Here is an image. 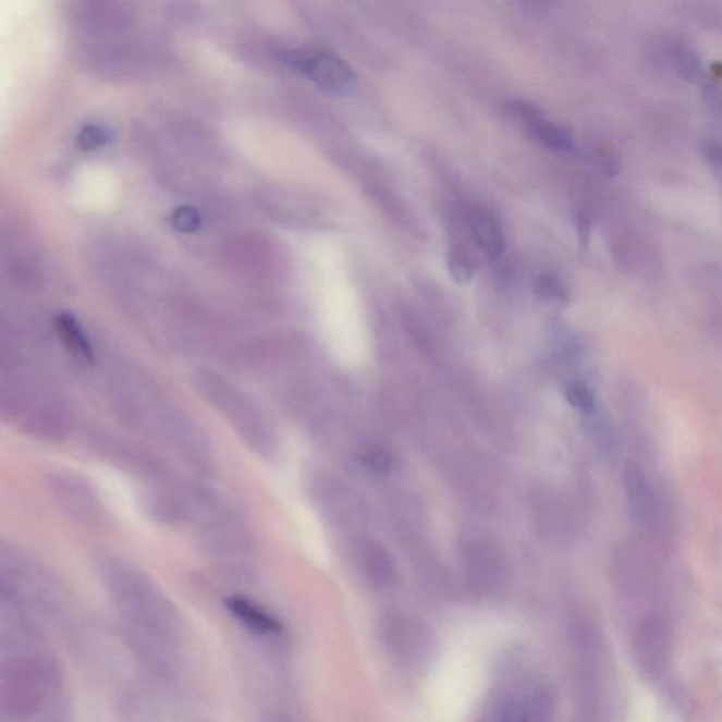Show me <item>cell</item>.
<instances>
[{
    "label": "cell",
    "mask_w": 722,
    "mask_h": 722,
    "mask_svg": "<svg viewBox=\"0 0 722 722\" xmlns=\"http://www.w3.org/2000/svg\"><path fill=\"white\" fill-rule=\"evenodd\" d=\"M669 59L673 69L686 81H696L701 76L702 64L700 56L685 42L674 41L669 49Z\"/></svg>",
    "instance_id": "14"
},
{
    "label": "cell",
    "mask_w": 722,
    "mask_h": 722,
    "mask_svg": "<svg viewBox=\"0 0 722 722\" xmlns=\"http://www.w3.org/2000/svg\"><path fill=\"white\" fill-rule=\"evenodd\" d=\"M54 492L66 513L81 523H97L103 514L97 495L79 478L56 477Z\"/></svg>",
    "instance_id": "8"
},
{
    "label": "cell",
    "mask_w": 722,
    "mask_h": 722,
    "mask_svg": "<svg viewBox=\"0 0 722 722\" xmlns=\"http://www.w3.org/2000/svg\"><path fill=\"white\" fill-rule=\"evenodd\" d=\"M553 697L543 683L502 687L492 693L477 722H551Z\"/></svg>",
    "instance_id": "6"
},
{
    "label": "cell",
    "mask_w": 722,
    "mask_h": 722,
    "mask_svg": "<svg viewBox=\"0 0 722 722\" xmlns=\"http://www.w3.org/2000/svg\"><path fill=\"white\" fill-rule=\"evenodd\" d=\"M535 291L544 299L556 301V303H566V286L552 276H542L535 284Z\"/></svg>",
    "instance_id": "17"
},
{
    "label": "cell",
    "mask_w": 722,
    "mask_h": 722,
    "mask_svg": "<svg viewBox=\"0 0 722 722\" xmlns=\"http://www.w3.org/2000/svg\"><path fill=\"white\" fill-rule=\"evenodd\" d=\"M623 487L626 509L635 528L653 551L666 554L676 535V515L671 494L664 487L653 485L637 462L626 463Z\"/></svg>",
    "instance_id": "3"
},
{
    "label": "cell",
    "mask_w": 722,
    "mask_h": 722,
    "mask_svg": "<svg viewBox=\"0 0 722 722\" xmlns=\"http://www.w3.org/2000/svg\"><path fill=\"white\" fill-rule=\"evenodd\" d=\"M281 57L286 65L305 75L320 89L338 97L355 94L357 88L355 71L339 57L328 52L304 50H286Z\"/></svg>",
    "instance_id": "7"
},
{
    "label": "cell",
    "mask_w": 722,
    "mask_h": 722,
    "mask_svg": "<svg viewBox=\"0 0 722 722\" xmlns=\"http://www.w3.org/2000/svg\"><path fill=\"white\" fill-rule=\"evenodd\" d=\"M468 229L478 247L490 258H499L505 248L504 232L489 209L473 207L468 210Z\"/></svg>",
    "instance_id": "11"
},
{
    "label": "cell",
    "mask_w": 722,
    "mask_h": 722,
    "mask_svg": "<svg viewBox=\"0 0 722 722\" xmlns=\"http://www.w3.org/2000/svg\"><path fill=\"white\" fill-rule=\"evenodd\" d=\"M379 637L391 661L404 671H424L437 652L432 631L403 614H387L380 621Z\"/></svg>",
    "instance_id": "5"
},
{
    "label": "cell",
    "mask_w": 722,
    "mask_h": 722,
    "mask_svg": "<svg viewBox=\"0 0 722 722\" xmlns=\"http://www.w3.org/2000/svg\"><path fill=\"white\" fill-rule=\"evenodd\" d=\"M566 399L568 404L575 406L582 413H591L597 408L595 392L582 381L572 382L566 390Z\"/></svg>",
    "instance_id": "16"
},
{
    "label": "cell",
    "mask_w": 722,
    "mask_h": 722,
    "mask_svg": "<svg viewBox=\"0 0 722 722\" xmlns=\"http://www.w3.org/2000/svg\"><path fill=\"white\" fill-rule=\"evenodd\" d=\"M365 462L371 470L377 473H390L395 467V458L386 449L375 446L367 449Z\"/></svg>",
    "instance_id": "20"
},
{
    "label": "cell",
    "mask_w": 722,
    "mask_h": 722,
    "mask_svg": "<svg viewBox=\"0 0 722 722\" xmlns=\"http://www.w3.org/2000/svg\"><path fill=\"white\" fill-rule=\"evenodd\" d=\"M228 611L231 612L234 620L243 625L248 633L257 635L260 638L279 637L282 633V625L274 615L262 609L257 602L247 600L246 597H229L227 602Z\"/></svg>",
    "instance_id": "9"
},
{
    "label": "cell",
    "mask_w": 722,
    "mask_h": 722,
    "mask_svg": "<svg viewBox=\"0 0 722 722\" xmlns=\"http://www.w3.org/2000/svg\"><path fill=\"white\" fill-rule=\"evenodd\" d=\"M449 272L452 279L458 284H467L473 277V266L470 260L461 252H451L448 257Z\"/></svg>",
    "instance_id": "18"
},
{
    "label": "cell",
    "mask_w": 722,
    "mask_h": 722,
    "mask_svg": "<svg viewBox=\"0 0 722 722\" xmlns=\"http://www.w3.org/2000/svg\"><path fill=\"white\" fill-rule=\"evenodd\" d=\"M707 103L712 112L720 114L722 117V94L720 93L719 86L710 85L707 86Z\"/></svg>",
    "instance_id": "22"
},
{
    "label": "cell",
    "mask_w": 722,
    "mask_h": 722,
    "mask_svg": "<svg viewBox=\"0 0 722 722\" xmlns=\"http://www.w3.org/2000/svg\"><path fill=\"white\" fill-rule=\"evenodd\" d=\"M199 389L209 403L221 411L247 446L261 456H269L274 449V433L250 396L217 372H203Z\"/></svg>",
    "instance_id": "4"
},
{
    "label": "cell",
    "mask_w": 722,
    "mask_h": 722,
    "mask_svg": "<svg viewBox=\"0 0 722 722\" xmlns=\"http://www.w3.org/2000/svg\"><path fill=\"white\" fill-rule=\"evenodd\" d=\"M515 111L527 123L530 135L542 143L544 147L556 151H568L575 146V142H573V137L566 129L543 118L534 107L519 103Z\"/></svg>",
    "instance_id": "10"
},
{
    "label": "cell",
    "mask_w": 722,
    "mask_h": 722,
    "mask_svg": "<svg viewBox=\"0 0 722 722\" xmlns=\"http://www.w3.org/2000/svg\"><path fill=\"white\" fill-rule=\"evenodd\" d=\"M702 155L717 172L722 174V143L717 140H707L702 145Z\"/></svg>",
    "instance_id": "21"
},
{
    "label": "cell",
    "mask_w": 722,
    "mask_h": 722,
    "mask_svg": "<svg viewBox=\"0 0 722 722\" xmlns=\"http://www.w3.org/2000/svg\"><path fill=\"white\" fill-rule=\"evenodd\" d=\"M103 575L114 604L138 639L160 654L172 652L180 643V620L160 588L123 562L107 563Z\"/></svg>",
    "instance_id": "1"
},
{
    "label": "cell",
    "mask_w": 722,
    "mask_h": 722,
    "mask_svg": "<svg viewBox=\"0 0 722 722\" xmlns=\"http://www.w3.org/2000/svg\"><path fill=\"white\" fill-rule=\"evenodd\" d=\"M587 430L590 435L592 443L602 456L605 458H614L620 449L619 430L615 424L605 413L599 409H592L587 413Z\"/></svg>",
    "instance_id": "13"
},
{
    "label": "cell",
    "mask_w": 722,
    "mask_h": 722,
    "mask_svg": "<svg viewBox=\"0 0 722 722\" xmlns=\"http://www.w3.org/2000/svg\"><path fill=\"white\" fill-rule=\"evenodd\" d=\"M568 635L575 677L576 722H614V672L599 626L586 616H576Z\"/></svg>",
    "instance_id": "2"
},
{
    "label": "cell",
    "mask_w": 722,
    "mask_h": 722,
    "mask_svg": "<svg viewBox=\"0 0 722 722\" xmlns=\"http://www.w3.org/2000/svg\"><path fill=\"white\" fill-rule=\"evenodd\" d=\"M171 223L172 227L176 229V231L191 233L195 232L196 229L199 228L200 217L194 208L181 207L172 212Z\"/></svg>",
    "instance_id": "19"
},
{
    "label": "cell",
    "mask_w": 722,
    "mask_h": 722,
    "mask_svg": "<svg viewBox=\"0 0 722 722\" xmlns=\"http://www.w3.org/2000/svg\"><path fill=\"white\" fill-rule=\"evenodd\" d=\"M56 327L66 352L83 365H93L95 360L94 347L83 328H81L78 320L73 315L61 314L56 320Z\"/></svg>",
    "instance_id": "12"
},
{
    "label": "cell",
    "mask_w": 722,
    "mask_h": 722,
    "mask_svg": "<svg viewBox=\"0 0 722 722\" xmlns=\"http://www.w3.org/2000/svg\"><path fill=\"white\" fill-rule=\"evenodd\" d=\"M112 137L111 129L105 126V124H86V126L81 129L78 136H76V147L84 151L97 150V148L111 143Z\"/></svg>",
    "instance_id": "15"
}]
</instances>
